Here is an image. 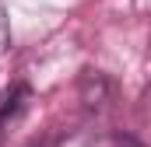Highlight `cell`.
I'll list each match as a JSON object with an SVG mask.
<instances>
[{"instance_id": "cell-1", "label": "cell", "mask_w": 151, "mask_h": 147, "mask_svg": "<svg viewBox=\"0 0 151 147\" xmlns=\"http://www.w3.org/2000/svg\"><path fill=\"white\" fill-rule=\"evenodd\" d=\"M11 49V14H7V0H0V56Z\"/></svg>"}]
</instances>
